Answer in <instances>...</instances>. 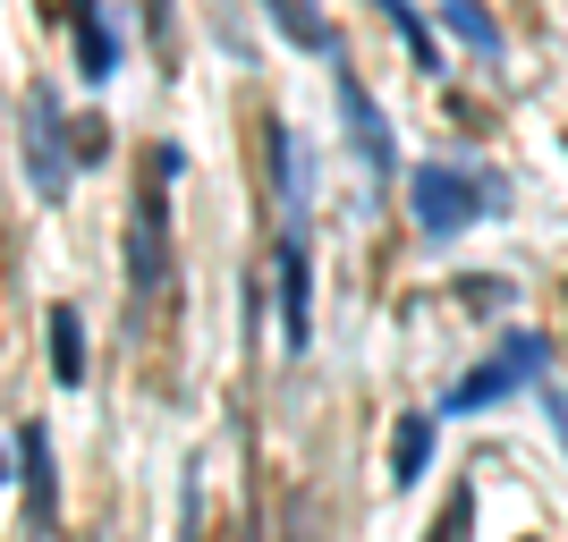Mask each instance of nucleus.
Returning a JSON list of instances; mask_svg holds the SVG:
<instances>
[{
    "instance_id": "nucleus-1",
    "label": "nucleus",
    "mask_w": 568,
    "mask_h": 542,
    "mask_svg": "<svg viewBox=\"0 0 568 542\" xmlns=\"http://www.w3.org/2000/svg\"><path fill=\"white\" fill-rule=\"evenodd\" d=\"M544 339H535V330H509V339H500L493 356H484V365H475V374H458L450 390H442V425H450V416H484V407H500V399H518L526 381L544 374Z\"/></svg>"
},
{
    "instance_id": "nucleus-2",
    "label": "nucleus",
    "mask_w": 568,
    "mask_h": 542,
    "mask_svg": "<svg viewBox=\"0 0 568 542\" xmlns=\"http://www.w3.org/2000/svg\"><path fill=\"white\" fill-rule=\"evenodd\" d=\"M407 204H416V221H425L433 237H458V229H475V221L493 213V187L467 178V170L425 162V170H407Z\"/></svg>"
},
{
    "instance_id": "nucleus-3",
    "label": "nucleus",
    "mask_w": 568,
    "mask_h": 542,
    "mask_svg": "<svg viewBox=\"0 0 568 542\" xmlns=\"http://www.w3.org/2000/svg\"><path fill=\"white\" fill-rule=\"evenodd\" d=\"M162 280H170V204H162V170H153L128 204V288L153 297Z\"/></svg>"
},
{
    "instance_id": "nucleus-4",
    "label": "nucleus",
    "mask_w": 568,
    "mask_h": 542,
    "mask_svg": "<svg viewBox=\"0 0 568 542\" xmlns=\"http://www.w3.org/2000/svg\"><path fill=\"white\" fill-rule=\"evenodd\" d=\"M69 170H77V153H69V127H60V102H51V85H34L26 94V178H34L43 204H60Z\"/></svg>"
},
{
    "instance_id": "nucleus-5",
    "label": "nucleus",
    "mask_w": 568,
    "mask_h": 542,
    "mask_svg": "<svg viewBox=\"0 0 568 542\" xmlns=\"http://www.w3.org/2000/svg\"><path fill=\"white\" fill-rule=\"evenodd\" d=\"M272 272H281V348L306 356L314 348V255H306V237H297V229L272 246Z\"/></svg>"
},
{
    "instance_id": "nucleus-6",
    "label": "nucleus",
    "mask_w": 568,
    "mask_h": 542,
    "mask_svg": "<svg viewBox=\"0 0 568 542\" xmlns=\"http://www.w3.org/2000/svg\"><path fill=\"white\" fill-rule=\"evenodd\" d=\"M18 474H26V518H34V534H60V474H51V432L34 425L18 441Z\"/></svg>"
},
{
    "instance_id": "nucleus-7",
    "label": "nucleus",
    "mask_w": 568,
    "mask_h": 542,
    "mask_svg": "<svg viewBox=\"0 0 568 542\" xmlns=\"http://www.w3.org/2000/svg\"><path fill=\"white\" fill-rule=\"evenodd\" d=\"M339 119H348V144H356V162L374 170V178L399 162V153H390V127H382V111L365 102V85H356L348 69H339Z\"/></svg>"
},
{
    "instance_id": "nucleus-8",
    "label": "nucleus",
    "mask_w": 568,
    "mask_h": 542,
    "mask_svg": "<svg viewBox=\"0 0 568 542\" xmlns=\"http://www.w3.org/2000/svg\"><path fill=\"white\" fill-rule=\"evenodd\" d=\"M69 18H77V76H111L119 69V34H111V18H102V0H69Z\"/></svg>"
},
{
    "instance_id": "nucleus-9",
    "label": "nucleus",
    "mask_w": 568,
    "mask_h": 542,
    "mask_svg": "<svg viewBox=\"0 0 568 542\" xmlns=\"http://www.w3.org/2000/svg\"><path fill=\"white\" fill-rule=\"evenodd\" d=\"M433 467V416H399V432H390V483H425Z\"/></svg>"
},
{
    "instance_id": "nucleus-10",
    "label": "nucleus",
    "mask_w": 568,
    "mask_h": 542,
    "mask_svg": "<svg viewBox=\"0 0 568 542\" xmlns=\"http://www.w3.org/2000/svg\"><path fill=\"white\" fill-rule=\"evenodd\" d=\"M51 374H60V390L85 381V323H77V306H51Z\"/></svg>"
},
{
    "instance_id": "nucleus-11",
    "label": "nucleus",
    "mask_w": 568,
    "mask_h": 542,
    "mask_svg": "<svg viewBox=\"0 0 568 542\" xmlns=\"http://www.w3.org/2000/svg\"><path fill=\"white\" fill-rule=\"evenodd\" d=\"M263 9L281 18V34H288V43H314V51H332V25L314 18V9H297V0H263Z\"/></svg>"
},
{
    "instance_id": "nucleus-12",
    "label": "nucleus",
    "mask_w": 568,
    "mask_h": 542,
    "mask_svg": "<svg viewBox=\"0 0 568 542\" xmlns=\"http://www.w3.org/2000/svg\"><path fill=\"white\" fill-rule=\"evenodd\" d=\"M374 9H382V18H390V25H399V34H407V51H416V69H442V51H433L425 18H416V9H407V0H374Z\"/></svg>"
},
{
    "instance_id": "nucleus-13",
    "label": "nucleus",
    "mask_w": 568,
    "mask_h": 542,
    "mask_svg": "<svg viewBox=\"0 0 568 542\" xmlns=\"http://www.w3.org/2000/svg\"><path fill=\"white\" fill-rule=\"evenodd\" d=\"M442 18L458 25V34H467L475 51H500V34H493V18H484V9H475V0H442Z\"/></svg>"
},
{
    "instance_id": "nucleus-14",
    "label": "nucleus",
    "mask_w": 568,
    "mask_h": 542,
    "mask_svg": "<svg viewBox=\"0 0 568 542\" xmlns=\"http://www.w3.org/2000/svg\"><path fill=\"white\" fill-rule=\"evenodd\" d=\"M467 525H475V483H458V492H450V518H433L425 542H467Z\"/></svg>"
},
{
    "instance_id": "nucleus-15",
    "label": "nucleus",
    "mask_w": 568,
    "mask_h": 542,
    "mask_svg": "<svg viewBox=\"0 0 568 542\" xmlns=\"http://www.w3.org/2000/svg\"><path fill=\"white\" fill-rule=\"evenodd\" d=\"M195 525H204V483L187 467V483H179V542H195Z\"/></svg>"
},
{
    "instance_id": "nucleus-16",
    "label": "nucleus",
    "mask_w": 568,
    "mask_h": 542,
    "mask_svg": "<svg viewBox=\"0 0 568 542\" xmlns=\"http://www.w3.org/2000/svg\"><path fill=\"white\" fill-rule=\"evenodd\" d=\"M144 18H153V34L170 43V0H144Z\"/></svg>"
},
{
    "instance_id": "nucleus-17",
    "label": "nucleus",
    "mask_w": 568,
    "mask_h": 542,
    "mask_svg": "<svg viewBox=\"0 0 568 542\" xmlns=\"http://www.w3.org/2000/svg\"><path fill=\"white\" fill-rule=\"evenodd\" d=\"M551 425H560V441H568V399H551Z\"/></svg>"
},
{
    "instance_id": "nucleus-18",
    "label": "nucleus",
    "mask_w": 568,
    "mask_h": 542,
    "mask_svg": "<svg viewBox=\"0 0 568 542\" xmlns=\"http://www.w3.org/2000/svg\"><path fill=\"white\" fill-rule=\"evenodd\" d=\"M0 474H9V449H0Z\"/></svg>"
}]
</instances>
